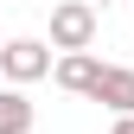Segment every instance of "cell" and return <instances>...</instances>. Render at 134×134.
<instances>
[{
    "label": "cell",
    "mask_w": 134,
    "mask_h": 134,
    "mask_svg": "<svg viewBox=\"0 0 134 134\" xmlns=\"http://www.w3.org/2000/svg\"><path fill=\"white\" fill-rule=\"evenodd\" d=\"M90 7H96V13H102V7H109V0H90Z\"/></svg>",
    "instance_id": "7"
},
{
    "label": "cell",
    "mask_w": 134,
    "mask_h": 134,
    "mask_svg": "<svg viewBox=\"0 0 134 134\" xmlns=\"http://www.w3.org/2000/svg\"><path fill=\"white\" fill-rule=\"evenodd\" d=\"M90 102H102V109H115V115H134V70H128V64H102Z\"/></svg>",
    "instance_id": "3"
},
{
    "label": "cell",
    "mask_w": 134,
    "mask_h": 134,
    "mask_svg": "<svg viewBox=\"0 0 134 134\" xmlns=\"http://www.w3.org/2000/svg\"><path fill=\"white\" fill-rule=\"evenodd\" d=\"M51 77H58V90H70V96H90L96 90V77H102V64H96L90 51H64L51 64Z\"/></svg>",
    "instance_id": "4"
},
{
    "label": "cell",
    "mask_w": 134,
    "mask_h": 134,
    "mask_svg": "<svg viewBox=\"0 0 134 134\" xmlns=\"http://www.w3.org/2000/svg\"><path fill=\"white\" fill-rule=\"evenodd\" d=\"M96 38V7L90 0H51V45L58 51H90Z\"/></svg>",
    "instance_id": "1"
},
{
    "label": "cell",
    "mask_w": 134,
    "mask_h": 134,
    "mask_svg": "<svg viewBox=\"0 0 134 134\" xmlns=\"http://www.w3.org/2000/svg\"><path fill=\"white\" fill-rule=\"evenodd\" d=\"M109 134H134V115H115V128Z\"/></svg>",
    "instance_id": "6"
},
{
    "label": "cell",
    "mask_w": 134,
    "mask_h": 134,
    "mask_svg": "<svg viewBox=\"0 0 134 134\" xmlns=\"http://www.w3.org/2000/svg\"><path fill=\"white\" fill-rule=\"evenodd\" d=\"M0 70H7L13 90L51 77V51H45V38H7V45H0Z\"/></svg>",
    "instance_id": "2"
},
{
    "label": "cell",
    "mask_w": 134,
    "mask_h": 134,
    "mask_svg": "<svg viewBox=\"0 0 134 134\" xmlns=\"http://www.w3.org/2000/svg\"><path fill=\"white\" fill-rule=\"evenodd\" d=\"M0 134H32V102L19 90H0Z\"/></svg>",
    "instance_id": "5"
}]
</instances>
